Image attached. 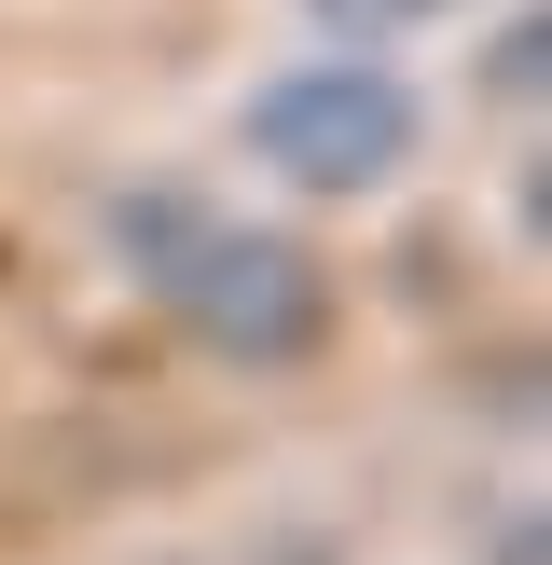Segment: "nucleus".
<instances>
[{
  "label": "nucleus",
  "mask_w": 552,
  "mask_h": 565,
  "mask_svg": "<svg viewBox=\"0 0 552 565\" xmlns=\"http://www.w3.org/2000/svg\"><path fill=\"white\" fill-rule=\"evenodd\" d=\"M166 290L193 303V331H208L221 359H304L331 331V290H318V263H304L290 235H193Z\"/></svg>",
  "instance_id": "nucleus-2"
},
{
  "label": "nucleus",
  "mask_w": 552,
  "mask_h": 565,
  "mask_svg": "<svg viewBox=\"0 0 552 565\" xmlns=\"http://www.w3.org/2000/svg\"><path fill=\"white\" fill-rule=\"evenodd\" d=\"M248 152L304 193H373V180L414 166V97L373 55H318V70H276L248 97Z\"/></svg>",
  "instance_id": "nucleus-1"
}]
</instances>
